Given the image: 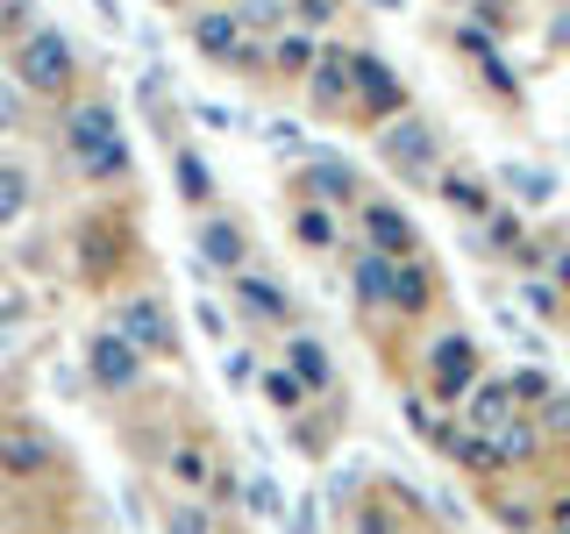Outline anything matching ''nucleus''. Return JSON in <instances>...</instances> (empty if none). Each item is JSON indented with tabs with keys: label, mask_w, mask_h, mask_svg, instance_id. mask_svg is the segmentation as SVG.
Instances as JSON below:
<instances>
[{
	"label": "nucleus",
	"mask_w": 570,
	"mask_h": 534,
	"mask_svg": "<svg viewBox=\"0 0 570 534\" xmlns=\"http://www.w3.org/2000/svg\"><path fill=\"white\" fill-rule=\"evenodd\" d=\"M65 142H71V157H79L86 178H121L129 171V142H121V121L107 115V107H79V115L65 121Z\"/></svg>",
	"instance_id": "obj_1"
},
{
	"label": "nucleus",
	"mask_w": 570,
	"mask_h": 534,
	"mask_svg": "<svg viewBox=\"0 0 570 534\" xmlns=\"http://www.w3.org/2000/svg\"><path fill=\"white\" fill-rule=\"evenodd\" d=\"M22 79L36 86V93H58V86L71 79V43L58 29H36L22 43Z\"/></svg>",
	"instance_id": "obj_2"
},
{
	"label": "nucleus",
	"mask_w": 570,
	"mask_h": 534,
	"mask_svg": "<svg viewBox=\"0 0 570 534\" xmlns=\"http://www.w3.org/2000/svg\"><path fill=\"white\" fill-rule=\"evenodd\" d=\"M428 370H435L442 392H471V370H478V349L463 343V335H442L435 349H428Z\"/></svg>",
	"instance_id": "obj_3"
},
{
	"label": "nucleus",
	"mask_w": 570,
	"mask_h": 534,
	"mask_svg": "<svg viewBox=\"0 0 570 534\" xmlns=\"http://www.w3.org/2000/svg\"><path fill=\"white\" fill-rule=\"evenodd\" d=\"M121 343L129 349H171V320L157 299H136V307H121Z\"/></svg>",
	"instance_id": "obj_4"
},
{
	"label": "nucleus",
	"mask_w": 570,
	"mask_h": 534,
	"mask_svg": "<svg viewBox=\"0 0 570 534\" xmlns=\"http://www.w3.org/2000/svg\"><path fill=\"white\" fill-rule=\"evenodd\" d=\"M86 364H94V378H100L107 392L136 385V349L121 343V335H94V349H86Z\"/></svg>",
	"instance_id": "obj_5"
},
{
	"label": "nucleus",
	"mask_w": 570,
	"mask_h": 534,
	"mask_svg": "<svg viewBox=\"0 0 570 534\" xmlns=\"http://www.w3.org/2000/svg\"><path fill=\"white\" fill-rule=\"evenodd\" d=\"M364 228H371V257H392V249H414V221L400 207H364Z\"/></svg>",
	"instance_id": "obj_6"
},
{
	"label": "nucleus",
	"mask_w": 570,
	"mask_h": 534,
	"mask_svg": "<svg viewBox=\"0 0 570 534\" xmlns=\"http://www.w3.org/2000/svg\"><path fill=\"white\" fill-rule=\"evenodd\" d=\"M0 463H8L14 477H29V471H43V463H50V442L36 435V427H8V435H0Z\"/></svg>",
	"instance_id": "obj_7"
},
{
	"label": "nucleus",
	"mask_w": 570,
	"mask_h": 534,
	"mask_svg": "<svg viewBox=\"0 0 570 534\" xmlns=\"http://www.w3.org/2000/svg\"><path fill=\"white\" fill-rule=\"evenodd\" d=\"M200 257L222 264V271H236V264H243V228L236 221H207L200 228Z\"/></svg>",
	"instance_id": "obj_8"
},
{
	"label": "nucleus",
	"mask_w": 570,
	"mask_h": 534,
	"mask_svg": "<svg viewBox=\"0 0 570 534\" xmlns=\"http://www.w3.org/2000/svg\"><path fill=\"white\" fill-rule=\"evenodd\" d=\"M507 399H513V392L499 385V378H492V385H478V392H471V427H485V435H499V427L513 421V406H507Z\"/></svg>",
	"instance_id": "obj_9"
},
{
	"label": "nucleus",
	"mask_w": 570,
	"mask_h": 534,
	"mask_svg": "<svg viewBox=\"0 0 570 534\" xmlns=\"http://www.w3.org/2000/svg\"><path fill=\"white\" fill-rule=\"evenodd\" d=\"M350 86H364V100H379V107H400V79L379 58H350Z\"/></svg>",
	"instance_id": "obj_10"
},
{
	"label": "nucleus",
	"mask_w": 570,
	"mask_h": 534,
	"mask_svg": "<svg viewBox=\"0 0 570 534\" xmlns=\"http://www.w3.org/2000/svg\"><path fill=\"white\" fill-rule=\"evenodd\" d=\"M356 293H364V299H400V264H392V257H364V264H356Z\"/></svg>",
	"instance_id": "obj_11"
},
{
	"label": "nucleus",
	"mask_w": 570,
	"mask_h": 534,
	"mask_svg": "<svg viewBox=\"0 0 570 534\" xmlns=\"http://www.w3.org/2000/svg\"><path fill=\"white\" fill-rule=\"evenodd\" d=\"M236 14H200V22H193V43L207 50V58H228V50H236Z\"/></svg>",
	"instance_id": "obj_12"
},
{
	"label": "nucleus",
	"mask_w": 570,
	"mask_h": 534,
	"mask_svg": "<svg viewBox=\"0 0 570 534\" xmlns=\"http://www.w3.org/2000/svg\"><path fill=\"white\" fill-rule=\"evenodd\" d=\"M385 150L400 157V165H428V150H435V142H428V129H421V121H400V129L385 136Z\"/></svg>",
	"instance_id": "obj_13"
},
{
	"label": "nucleus",
	"mask_w": 570,
	"mask_h": 534,
	"mask_svg": "<svg viewBox=\"0 0 570 534\" xmlns=\"http://www.w3.org/2000/svg\"><path fill=\"white\" fill-rule=\"evenodd\" d=\"M293 378L299 385H328V349H321L314 335H299V343H293Z\"/></svg>",
	"instance_id": "obj_14"
},
{
	"label": "nucleus",
	"mask_w": 570,
	"mask_h": 534,
	"mask_svg": "<svg viewBox=\"0 0 570 534\" xmlns=\"http://www.w3.org/2000/svg\"><path fill=\"white\" fill-rule=\"evenodd\" d=\"M236 293H243V314H264V320H278V314H285V293H278L272 278H243Z\"/></svg>",
	"instance_id": "obj_15"
},
{
	"label": "nucleus",
	"mask_w": 570,
	"mask_h": 534,
	"mask_svg": "<svg viewBox=\"0 0 570 534\" xmlns=\"http://www.w3.org/2000/svg\"><path fill=\"white\" fill-rule=\"evenodd\" d=\"M507 186L521 192V200H549V192H557V178L534 171V165H507Z\"/></svg>",
	"instance_id": "obj_16"
},
{
	"label": "nucleus",
	"mask_w": 570,
	"mask_h": 534,
	"mask_svg": "<svg viewBox=\"0 0 570 534\" xmlns=\"http://www.w3.org/2000/svg\"><path fill=\"white\" fill-rule=\"evenodd\" d=\"M528 449H534V435H528L521 421H507V427H499V435H492V463H521Z\"/></svg>",
	"instance_id": "obj_17"
},
{
	"label": "nucleus",
	"mask_w": 570,
	"mask_h": 534,
	"mask_svg": "<svg viewBox=\"0 0 570 534\" xmlns=\"http://www.w3.org/2000/svg\"><path fill=\"white\" fill-rule=\"evenodd\" d=\"M22 207H29V178L14 171V165H0V221H14Z\"/></svg>",
	"instance_id": "obj_18"
},
{
	"label": "nucleus",
	"mask_w": 570,
	"mask_h": 534,
	"mask_svg": "<svg viewBox=\"0 0 570 534\" xmlns=\"http://www.w3.org/2000/svg\"><path fill=\"white\" fill-rule=\"evenodd\" d=\"M314 93H321V100H343V93H350V58H321Z\"/></svg>",
	"instance_id": "obj_19"
},
{
	"label": "nucleus",
	"mask_w": 570,
	"mask_h": 534,
	"mask_svg": "<svg viewBox=\"0 0 570 534\" xmlns=\"http://www.w3.org/2000/svg\"><path fill=\"white\" fill-rule=\"evenodd\" d=\"M178 192H186V200H207V165L193 150H178Z\"/></svg>",
	"instance_id": "obj_20"
},
{
	"label": "nucleus",
	"mask_w": 570,
	"mask_h": 534,
	"mask_svg": "<svg viewBox=\"0 0 570 534\" xmlns=\"http://www.w3.org/2000/svg\"><path fill=\"white\" fill-rule=\"evenodd\" d=\"M243 498H249V513H264V521H272V513L285 506V498H278V485H272V477H264V471H257V477H249V485H243Z\"/></svg>",
	"instance_id": "obj_21"
},
{
	"label": "nucleus",
	"mask_w": 570,
	"mask_h": 534,
	"mask_svg": "<svg viewBox=\"0 0 570 534\" xmlns=\"http://www.w3.org/2000/svg\"><path fill=\"white\" fill-rule=\"evenodd\" d=\"M299 243H307V249H328V243H335V221H328V207L299 214Z\"/></svg>",
	"instance_id": "obj_22"
},
{
	"label": "nucleus",
	"mask_w": 570,
	"mask_h": 534,
	"mask_svg": "<svg viewBox=\"0 0 570 534\" xmlns=\"http://www.w3.org/2000/svg\"><path fill=\"white\" fill-rule=\"evenodd\" d=\"M314 186L321 192H350V165H343V157H321V165H314Z\"/></svg>",
	"instance_id": "obj_23"
},
{
	"label": "nucleus",
	"mask_w": 570,
	"mask_h": 534,
	"mask_svg": "<svg viewBox=\"0 0 570 534\" xmlns=\"http://www.w3.org/2000/svg\"><path fill=\"white\" fill-rule=\"evenodd\" d=\"M392 307H428V278L414 271V264L400 271V299H392Z\"/></svg>",
	"instance_id": "obj_24"
},
{
	"label": "nucleus",
	"mask_w": 570,
	"mask_h": 534,
	"mask_svg": "<svg viewBox=\"0 0 570 534\" xmlns=\"http://www.w3.org/2000/svg\"><path fill=\"white\" fill-rule=\"evenodd\" d=\"M456 456L471 463V471H492V442H485V435H463V442H456Z\"/></svg>",
	"instance_id": "obj_25"
},
{
	"label": "nucleus",
	"mask_w": 570,
	"mask_h": 534,
	"mask_svg": "<svg viewBox=\"0 0 570 534\" xmlns=\"http://www.w3.org/2000/svg\"><path fill=\"white\" fill-rule=\"evenodd\" d=\"M264 392H272V406H293V399H299V378H293V370H272V378H264Z\"/></svg>",
	"instance_id": "obj_26"
},
{
	"label": "nucleus",
	"mask_w": 570,
	"mask_h": 534,
	"mask_svg": "<svg viewBox=\"0 0 570 534\" xmlns=\"http://www.w3.org/2000/svg\"><path fill=\"white\" fill-rule=\"evenodd\" d=\"M507 392H521V399H549V378H542V370H521Z\"/></svg>",
	"instance_id": "obj_27"
},
{
	"label": "nucleus",
	"mask_w": 570,
	"mask_h": 534,
	"mask_svg": "<svg viewBox=\"0 0 570 534\" xmlns=\"http://www.w3.org/2000/svg\"><path fill=\"white\" fill-rule=\"evenodd\" d=\"M178 477H186V485H200V477H207V456L200 449H178Z\"/></svg>",
	"instance_id": "obj_28"
},
{
	"label": "nucleus",
	"mask_w": 570,
	"mask_h": 534,
	"mask_svg": "<svg viewBox=\"0 0 570 534\" xmlns=\"http://www.w3.org/2000/svg\"><path fill=\"white\" fill-rule=\"evenodd\" d=\"M14 121H22V93H14V86H0V129H14Z\"/></svg>",
	"instance_id": "obj_29"
},
{
	"label": "nucleus",
	"mask_w": 570,
	"mask_h": 534,
	"mask_svg": "<svg viewBox=\"0 0 570 534\" xmlns=\"http://www.w3.org/2000/svg\"><path fill=\"white\" fill-rule=\"evenodd\" d=\"M200 521H207V513H193V506H186V513H171V534H207Z\"/></svg>",
	"instance_id": "obj_30"
},
{
	"label": "nucleus",
	"mask_w": 570,
	"mask_h": 534,
	"mask_svg": "<svg viewBox=\"0 0 570 534\" xmlns=\"http://www.w3.org/2000/svg\"><path fill=\"white\" fill-rule=\"evenodd\" d=\"M285 534H314V498H307V506H293V527H285Z\"/></svg>",
	"instance_id": "obj_31"
},
{
	"label": "nucleus",
	"mask_w": 570,
	"mask_h": 534,
	"mask_svg": "<svg viewBox=\"0 0 570 534\" xmlns=\"http://www.w3.org/2000/svg\"><path fill=\"white\" fill-rule=\"evenodd\" d=\"M549 36H557V43H570V14H563V22H557V29H549Z\"/></svg>",
	"instance_id": "obj_32"
},
{
	"label": "nucleus",
	"mask_w": 570,
	"mask_h": 534,
	"mask_svg": "<svg viewBox=\"0 0 570 534\" xmlns=\"http://www.w3.org/2000/svg\"><path fill=\"white\" fill-rule=\"evenodd\" d=\"M557 521H563V534H570V498H563V513H557Z\"/></svg>",
	"instance_id": "obj_33"
}]
</instances>
